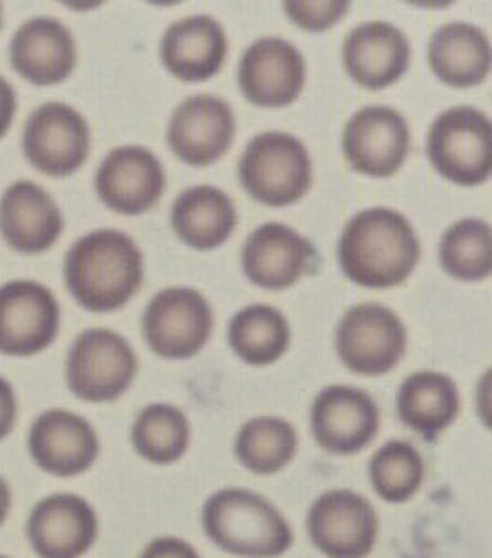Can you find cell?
Returning <instances> with one entry per match:
<instances>
[{
    "mask_svg": "<svg viewBox=\"0 0 492 558\" xmlns=\"http://www.w3.org/2000/svg\"><path fill=\"white\" fill-rule=\"evenodd\" d=\"M420 239L401 211L373 207L355 214L340 235L337 257L349 282L391 289L408 279L420 263Z\"/></svg>",
    "mask_w": 492,
    "mask_h": 558,
    "instance_id": "1",
    "label": "cell"
},
{
    "mask_svg": "<svg viewBox=\"0 0 492 558\" xmlns=\"http://www.w3.org/2000/svg\"><path fill=\"white\" fill-rule=\"evenodd\" d=\"M69 292L93 314H112L130 304L144 282V255L132 235L100 229L71 245L63 263Z\"/></svg>",
    "mask_w": 492,
    "mask_h": 558,
    "instance_id": "2",
    "label": "cell"
},
{
    "mask_svg": "<svg viewBox=\"0 0 492 558\" xmlns=\"http://www.w3.org/2000/svg\"><path fill=\"white\" fill-rule=\"evenodd\" d=\"M205 532L223 551L243 558H274L288 551L294 532L270 500L245 488H223L201 512Z\"/></svg>",
    "mask_w": 492,
    "mask_h": 558,
    "instance_id": "3",
    "label": "cell"
},
{
    "mask_svg": "<svg viewBox=\"0 0 492 558\" xmlns=\"http://www.w3.org/2000/svg\"><path fill=\"white\" fill-rule=\"evenodd\" d=\"M238 180L243 190L265 207H288L311 190L313 160L296 136L265 132L245 146Z\"/></svg>",
    "mask_w": 492,
    "mask_h": 558,
    "instance_id": "4",
    "label": "cell"
},
{
    "mask_svg": "<svg viewBox=\"0 0 492 558\" xmlns=\"http://www.w3.org/2000/svg\"><path fill=\"white\" fill-rule=\"evenodd\" d=\"M427 156L448 182L476 187L492 173V124L478 107H452L442 112L427 134Z\"/></svg>",
    "mask_w": 492,
    "mask_h": 558,
    "instance_id": "5",
    "label": "cell"
},
{
    "mask_svg": "<svg viewBox=\"0 0 492 558\" xmlns=\"http://www.w3.org/2000/svg\"><path fill=\"white\" fill-rule=\"evenodd\" d=\"M138 369L136 352L120 332L90 328L73 342L66 360V384L88 403H110L130 389Z\"/></svg>",
    "mask_w": 492,
    "mask_h": 558,
    "instance_id": "6",
    "label": "cell"
},
{
    "mask_svg": "<svg viewBox=\"0 0 492 558\" xmlns=\"http://www.w3.org/2000/svg\"><path fill=\"white\" fill-rule=\"evenodd\" d=\"M408 348V330L401 316L381 304L352 306L335 332L342 364L361 377H381L398 364Z\"/></svg>",
    "mask_w": 492,
    "mask_h": 558,
    "instance_id": "7",
    "label": "cell"
},
{
    "mask_svg": "<svg viewBox=\"0 0 492 558\" xmlns=\"http://www.w3.org/2000/svg\"><path fill=\"white\" fill-rule=\"evenodd\" d=\"M213 311L197 289L170 287L158 292L144 314V338L158 357L189 360L207 345Z\"/></svg>",
    "mask_w": 492,
    "mask_h": 558,
    "instance_id": "8",
    "label": "cell"
},
{
    "mask_svg": "<svg viewBox=\"0 0 492 558\" xmlns=\"http://www.w3.org/2000/svg\"><path fill=\"white\" fill-rule=\"evenodd\" d=\"M23 151L39 173L73 175L88 160L90 126L76 107L66 102L39 105L25 122Z\"/></svg>",
    "mask_w": 492,
    "mask_h": 558,
    "instance_id": "9",
    "label": "cell"
},
{
    "mask_svg": "<svg viewBox=\"0 0 492 558\" xmlns=\"http://www.w3.org/2000/svg\"><path fill=\"white\" fill-rule=\"evenodd\" d=\"M61 308L45 284L15 279L0 287V352L32 357L59 336Z\"/></svg>",
    "mask_w": 492,
    "mask_h": 558,
    "instance_id": "10",
    "label": "cell"
},
{
    "mask_svg": "<svg viewBox=\"0 0 492 558\" xmlns=\"http://www.w3.org/2000/svg\"><path fill=\"white\" fill-rule=\"evenodd\" d=\"M342 151L357 173L369 178H391L403 168L410 151L408 122L393 107H364L345 124Z\"/></svg>",
    "mask_w": 492,
    "mask_h": 558,
    "instance_id": "11",
    "label": "cell"
},
{
    "mask_svg": "<svg viewBox=\"0 0 492 558\" xmlns=\"http://www.w3.org/2000/svg\"><path fill=\"white\" fill-rule=\"evenodd\" d=\"M308 534L328 558H364L379 536L377 510L355 490H328L308 510Z\"/></svg>",
    "mask_w": 492,
    "mask_h": 558,
    "instance_id": "12",
    "label": "cell"
},
{
    "mask_svg": "<svg viewBox=\"0 0 492 558\" xmlns=\"http://www.w3.org/2000/svg\"><path fill=\"white\" fill-rule=\"evenodd\" d=\"M241 265L245 277L262 289H288L320 265L316 245L286 223H262L243 245Z\"/></svg>",
    "mask_w": 492,
    "mask_h": 558,
    "instance_id": "13",
    "label": "cell"
},
{
    "mask_svg": "<svg viewBox=\"0 0 492 558\" xmlns=\"http://www.w3.org/2000/svg\"><path fill=\"white\" fill-rule=\"evenodd\" d=\"M163 163L144 146H120L104 156L95 190L107 209L136 217L153 209L165 190Z\"/></svg>",
    "mask_w": 492,
    "mask_h": 558,
    "instance_id": "14",
    "label": "cell"
},
{
    "mask_svg": "<svg viewBox=\"0 0 492 558\" xmlns=\"http://www.w3.org/2000/svg\"><path fill=\"white\" fill-rule=\"evenodd\" d=\"M238 85L258 107L292 105L306 85L304 53L280 37L253 41L238 63Z\"/></svg>",
    "mask_w": 492,
    "mask_h": 558,
    "instance_id": "15",
    "label": "cell"
},
{
    "mask_svg": "<svg viewBox=\"0 0 492 558\" xmlns=\"http://www.w3.org/2000/svg\"><path fill=\"white\" fill-rule=\"evenodd\" d=\"M379 405L352 386H328L311 405L313 437L330 454L361 452L379 435Z\"/></svg>",
    "mask_w": 492,
    "mask_h": 558,
    "instance_id": "16",
    "label": "cell"
},
{
    "mask_svg": "<svg viewBox=\"0 0 492 558\" xmlns=\"http://www.w3.org/2000/svg\"><path fill=\"white\" fill-rule=\"evenodd\" d=\"M235 138L231 105L213 95H192L175 107L168 126V144L187 166H211L229 151Z\"/></svg>",
    "mask_w": 492,
    "mask_h": 558,
    "instance_id": "17",
    "label": "cell"
},
{
    "mask_svg": "<svg viewBox=\"0 0 492 558\" xmlns=\"http://www.w3.org/2000/svg\"><path fill=\"white\" fill-rule=\"evenodd\" d=\"M98 514L73 493L39 500L27 520V539L39 558H81L98 539Z\"/></svg>",
    "mask_w": 492,
    "mask_h": 558,
    "instance_id": "18",
    "label": "cell"
},
{
    "mask_svg": "<svg viewBox=\"0 0 492 558\" xmlns=\"http://www.w3.org/2000/svg\"><path fill=\"white\" fill-rule=\"evenodd\" d=\"M32 461L51 476H78L88 471L100 454L98 433L85 417L61 411L41 413L27 437Z\"/></svg>",
    "mask_w": 492,
    "mask_h": 558,
    "instance_id": "19",
    "label": "cell"
},
{
    "mask_svg": "<svg viewBox=\"0 0 492 558\" xmlns=\"http://www.w3.org/2000/svg\"><path fill=\"white\" fill-rule=\"evenodd\" d=\"M63 217L49 192L29 180H17L0 197V235L10 248L39 255L59 241Z\"/></svg>",
    "mask_w": 492,
    "mask_h": 558,
    "instance_id": "20",
    "label": "cell"
},
{
    "mask_svg": "<svg viewBox=\"0 0 492 558\" xmlns=\"http://www.w3.org/2000/svg\"><path fill=\"white\" fill-rule=\"evenodd\" d=\"M342 63L361 88L383 90L408 71L410 41L391 23H364L345 37Z\"/></svg>",
    "mask_w": 492,
    "mask_h": 558,
    "instance_id": "21",
    "label": "cell"
},
{
    "mask_svg": "<svg viewBox=\"0 0 492 558\" xmlns=\"http://www.w3.org/2000/svg\"><path fill=\"white\" fill-rule=\"evenodd\" d=\"M78 51L71 29L53 17H35L20 25L10 41V63L25 81L57 85L76 69Z\"/></svg>",
    "mask_w": 492,
    "mask_h": 558,
    "instance_id": "22",
    "label": "cell"
},
{
    "mask_svg": "<svg viewBox=\"0 0 492 558\" xmlns=\"http://www.w3.org/2000/svg\"><path fill=\"white\" fill-rule=\"evenodd\" d=\"M229 53L226 32L209 15H192L165 29L160 61L175 78L201 83L217 76Z\"/></svg>",
    "mask_w": 492,
    "mask_h": 558,
    "instance_id": "23",
    "label": "cell"
},
{
    "mask_svg": "<svg viewBox=\"0 0 492 558\" xmlns=\"http://www.w3.org/2000/svg\"><path fill=\"white\" fill-rule=\"evenodd\" d=\"M427 61L442 83L452 88H473L490 73V39L485 29L470 23H448L432 35Z\"/></svg>",
    "mask_w": 492,
    "mask_h": 558,
    "instance_id": "24",
    "label": "cell"
},
{
    "mask_svg": "<svg viewBox=\"0 0 492 558\" xmlns=\"http://www.w3.org/2000/svg\"><path fill=\"white\" fill-rule=\"evenodd\" d=\"M177 239L195 251H213L231 239L238 223L233 199L213 185H197L182 192L170 211Z\"/></svg>",
    "mask_w": 492,
    "mask_h": 558,
    "instance_id": "25",
    "label": "cell"
},
{
    "mask_svg": "<svg viewBox=\"0 0 492 558\" xmlns=\"http://www.w3.org/2000/svg\"><path fill=\"white\" fill-rule=\"evenodd\" d=\"M462 396L454 379L440 372H417L398 391V415L410 430L425 437L444 433L456 421Z\"/></svg>",
    "mask_w": 492,
    "mask_h": 558,
    "instance_id": "26",
    "label": "cell"
},
{
    "mask_svg": "<svg viewBox=\"0 0 492 558\" xmlns=\"http://www.w3.org/2000/svg\"><path fill=\"white\" fill-rule=\"evenodd\" d=\"M288 340H292L288 320L282 311L267 304L241 308L229 326V342L233 352L253 367L274 364L286 352Z\"/></svg>",
    "mask_w": 492,
    "mask_h": 558,
    "instance_id": "27",
    "label": "cell"
},
{
    "mask_svg": "<svg viewBox=\"0 0 492 558\" xmlns=\"http://www.w3.org/2000/svg\"><path fill=\"white\" fill-rule=\"evenodd\" d=\"M298 437L284 417H253L235 435V457L253 474L270 476L294 459Z\"/></svg>",
    "mask_w": 492,
    "mask_h": 558,
    "instance_id": "28",
    "label": "cell"
},
{
    "mask_svg": "<svg viewBox=\"0 0 492 558\" xmlns=\"http://www.w3.org/2000/svg\"><path fill=\"white\" fill-rule=\"evenodd\" d=\"M132 442L136 454L151 464H173L189 447V423L180 408L151 403L136 415Z\"/></svg>",
    "mask_w": 492,
    "mask_h": 558,
    "instance_id": "29",
    "label": "cell"
},
{
    "mask_svg": "<svg viewBox=\"0 0 492 558\" xmlns=\"http://www.w3.org/2000/svg\"><path fill=\"white\" fill-rule=\"evenodd\" d=\"M440 263L446 275L480 282L492 272V233L483 219H462L448 227L440 243Z\"/></svg>",
    "mask_w": 492,
    "mask_h": 558,
    "instance_id": "30",
    "label": "cell"
},
{
    "mask_svg": "<svg viewBox=\"0 0 492 558\" xmlns=\"http://www.w3.org/2000/svg\"><path fill=\"white\" fill-rule=\"evenodd\" d=\"M371 488L381 500L405 502L422 486L425 461L410 442L393 439L383 445L369 461Z\"/></svg>",
    "mask_w": 492,
    "mask_h": 558,
    "instance_id": "31",
    "label": "cell"
},
{
    "mask_svg": "<svg viewBox=\"0 0 492 558\" xmlns=\"http://www.w3.org/2000/svg\"><path fill=\"white\" fill-rule=\"evenodd\" d=\"M349 3L345 0H330V3H306V0H288L284 13L296 27L306 32H325L337 25L347 15Z\"/></svg>",
    "mask_w": 492,
    "mask_h": 558,
    "instance_id": "32",
    "label": "cell"
},
{
    "mask_svg": "<svg viewBox=\"0 0 492 558\" xmlns=\"http://www.w3.org/2000/svg\"><path fill=\"white\" fill-rule=\"evenodd\" d=\"M142 558H199L195 546L177 539V536H163V539H153L146 546Z\"/></svg>",
    "mask_w": 492,
    "mask_h": 558,
    "instance_id": "33",
    "label": "cell"
},
{
    "mask_svg": "<svg viewBox=\"0 0 492 558\" xmlns=\"http://www.w3.org/2000/svg\"><path fill=\"white\" fill-rule=\"evenodd\" d=\"M15 417H17L15 391H13V386L8 384V379L0 377V439L13 433Z\"/></svg>",
    "mask_w": 492,
    "mask_h": 558,
    "instance_id": "34",
    "label": "cell"
},
{
    "mask_svg": "<svg viewBox=\"0 0 492 558\" xmlns=\"http://www.w3.org/2000/svg\"><path fill=\"white\" fill-rule=\"evenodd\" d=\"M15 112H17V98H15L13 85L0 76V138L10 132V126H13Z\"/></svg>",
    "mask_w": 492,
    "mask_h": 558,
    "instance_id": "35",
    "label": "cell"
},
{
    "mask_svg": "<svg viewBox=\"0 0 492 558\" xmlns=\"http://www.w3.org/2000/svg\"><path fill=\"white\" fill-rule=\"evenodd\" d=\"M10 506H13V493H10L8 481L0 476V524L8 520L10 514Z\"/></svg>",
    "mask_w": 492,
    "mask_h": 558,
    "instance_id": "36",
    "label": "cell"
},
{
    "mask_svg": "<svg viewBox=\"0 0 492 558\" xmlns=\"http://www.w3.org/2000/svg\"><path fill=\"white\" fill-rule=\"evenodd\" d=\"M0 25H3V5H0Z\"/></svg>",
    "mask_w": 492,
    "mask_h": 558,
    "instance_id": "37",
    "label": "cell"
},
{
    "mask_svg": "<svg viewBox=\"0 0 492 558\" xmlns=\"http://www.w3.org/2000/svg\"><path fill=\"white\" fill-rule=\"evenodd\" d=\"M0 558H8V556H0Z\"/></svg>",
    "mask_w": 492,
    "mask_h": 558,
    "instance_id": "38",
    "label": "cell"
}]
</instances>
